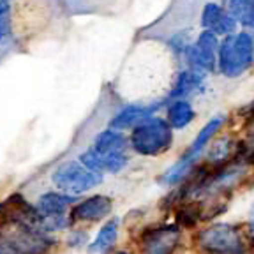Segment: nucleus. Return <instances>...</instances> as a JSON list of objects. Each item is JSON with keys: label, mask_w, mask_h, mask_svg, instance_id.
<instances>
[{"label": "nucleus", "mask_w": 254, "mask_h": 254, "mask_svg": "<svg viewBox=\"0 0 254 254\" xmlns=\"http://www.w3.org/2000/svg\"><path fill=\"white\" fill-rule=\"evenodd\" d=\"M117 237H119V219H110L99 230L94 242L88 246L92 253H106L115 246Z\"/></svg>", "instance_id": "nucleus-14"}, {"label": "nucleus", "mask_w": 254, "mask_h": 254, "mask_svg": "<svg viewBox=\"0 0 254 254\" xmlns=\"http://www.w3.org/2000/svg\"><path fill=\"white\" fill-rule=\"evenodd\" d=\"M251 219H254V205H253V208H251Z\"/></svg>", "instance_id": "nucleus-19"}, {"label": "nucleus", "mask_w": 254, "mask_h": 254, "mask_svg": "<svg viewBox=\"0 0 254 254\" xmlns=\"http://www.w3.org/2000/svg\"><path fill=\"white\" fill-rule=\"evenodd\" d=\"M222 4L235 20L254 28V0H222Z\"/></svg>", "instance_id": "nucleus-16"}, {"label": "nucleus", "mask_w": 254, "mask_h": 254, "mask_svg": "<svg viewBox=\"0 0 254 254\" xmlns=\"http://www.w3.org/2000/svg\"><path fill=\"white\" fill-rule=\"evenodd\" d=\"M203 85V71L196 67H190L187 71H182L175 81L173 90L170 92L171 99H186L187 95L198 92Z\"/></svg>", "instance_id": "nucleus-12"}, {"label": "nucleus", "mask_w": 254, "mask_h": 254, "mask_svg": "<svg viewBox=\"0 0 254 254\" xmlns=\"http://www.w3.org/2000/svg\"><path fill=\"white\" fill-rule=\"evenodd\" d=\"M154 111H157V106H141V104H132L127 106L126 110H122L117 117H113L110 122L111 129L117 131H124V129H132L134 126H138L141 120H145L147 117H150Z\"/></svg>", "instance_id": "nucleus-11"}, {"label": "nucleus", "mask_w": 254, "mask_h": 254, "mask_svg": "<svg viewBox=\"0 0 254 254\" xmlns=\"http://www.w3.org/2000/svg\"><path fill=\"white\" fill-rule=\"evenodd\" d=\"M199 221V210L194 205H184L179 210V222L184 228H192Z\"/></svg>", "instance_id": "nucleus-18"}, {"label": "nucleus", "mask_w": 254, "mask_h": 254, "mask_svg": "<svg viewBox=\"0 0 254 254\" xmlns=\"http://www.w3.org/2000/svg\"><path fill=\"white\" fill-rule=\"evenodd\" d=\"M219 71L228 78L244 74L254 64V30L224 36L217 52Z\"/></svg>", "instance_id": "nucleus-1"}, {"label": "nucleus", "mask_w": 254, "mask_h": 254, "mask_svg": "<svg viewBox=\"0 0 254 254\" xmlns=\"http://www.w3.org/2000/svg\"><path fill=\"white\" fill-rule=\"evenodd\" d=\"M224 124V119L222 117H215V119L208 120V122L203 126V129L198 132L196 139L192 141L189 148L186 150V154H182V157L166 171V173L161 177V182L166 184V186H173V184L182 182L184 179L187 177L192 166H194L196 159L199 157V154L203 152V148L212 141V138L215 136V132L219 131Z\"/></svg>", "instance_id": "nucleus-3"}, {"label": "nucleus", "mask_w": 254, "mask_h": 254, "mask_svg": "<svg viewBox=\"0 0 254 254\" xmlns=\"http://www.w3.org/2000/svg\"><path fill=\"white\" fill-rule=\"evenodd\" d=\"M12 36L11 2L0 0V44H5Z\"/></svg>", "instance_id": "nucleus-17"}, {"label": "nucleus", "mask_w": 254, "mask_h": 254, "mask_svg": "<svg viewBox=\"0 0 254 254\" xmlns=\"http://www.w3.org/2000/svg\"><path fill=\"white\" fill-rule=\"evenodd\" d=\"M182 230L177 224H161L148 226L139 235V249L145 253L166 254L179 246Z\"/></svg>", "instance_id": "nucleus-6"}, {"label": "nucleus", "mask_w": 254, "mask_h": 254, "mask_svg": "<svg viewBox=\"0 0 254 254\" xmlns=\"http://www.w3.org/2000/svg\"><path fill=\"white\" fill-rule=\"evenodd\" d=\"M113 208V201L111 198L103 194H95L92 198H87L83 201H79L78 205L72 208V219L78 221H87V222H95L104 219L106 215L111 214Z\"/></svg>", "instance_id": "nucleus-10"}, {"label": "nucleus", "mask_w": 254, "mask_h": 254, "mask_svg": "<svg viewBox=\"0 0 254 254\" xmlns=\"http://www.w3.org/2000/svg\"><path fill=\"white\" fill-rule=\"evenodd\" d=\"M198 246L206 253H217V254H237L244 253L246 246L237 231V228L231 224H212L198 233Z\"/></svg>", "instance_id": "nucleus-5"}, {"label": "nucleus", "mask_w": 254, "mask_h": 254, "mask_svg": "<svg viewBox=\"0 0 254 254\" xmlns=\"http://www.w3.org/2000/svg\"><path fill=\"white\" fill-rule=\"evenodd\" d=\"M52 180L60 190L76 196L101 184L103 177L87 168L81 161H67L53 171Z\"/></svg>", "instance_id": "nucleus-4"}, {"label": "nucleus", "mask_w": 254, "mask_h": 254, "mask_svg": "<svg viewBox=\"0 0 254 254\" xmlns=\"http://www.w3.org/2000/svg\"><path fill=\"white\" fill-rule=\"evenodd\" d=\"M127 147V138L117 129H106L101 134L95 136L94 139V148L101 152H124Z\"/></svg>", "instance_id": "nucleus-15"}, {"label": "nucleus", "mask_w": 254, "mask_h": 254, "mask_svg": "<svg viewBox=\"0 0 254 254\" xmlns=\"http://www.w3.org/2000/svg\"><path fill=\"white\" fill-rule=\"evenodd\" d=\"M196 113L187 99H173L168 106L166 120L171 126V129H184L194 120Z\"/></svg>", "instance_id": "nucleus-13"}, {"label": "nucleus", "mask_w": 254, "mask_h": 254, "mask_svg": "<svg viewBox=\"0 0 254 254\" xmlns=\"http://www.w3.org/2000/svg\"><path fill=\"white\" fill-rule=\"evenodd\" d=\"M173 131L168 120L159 117H147L132 127L129 145L141 155H161L171 147Z\"/></svg>", "instance_id": "nucleus-2"}, {"label": "nucleus", "mask_w": 254, "mask_h": 254, "mask_svg": "<svg viewBox=\"0 0 254 254\" xmlns=\"http://www.w3.org/2000/svg\"><path fill=\"white\" fill-rule=\"evenodd\" d=\"M201 25L205 30L212 32L215 36H230L237 32L238 21L230 14L224 5L206 4L201 12Z\"/></svg>", "instance_id": "nucleus-9"}, {"label": "nucleus", "mask_w": 254, "mask_h": 254, "mask_svg": "<svg viewBox=\"0 0 254 254\" xmlns=\"http://www.w3.org/2000/svg\"><path fill=\"white\" fill-rule=\"evenodd\" d=\"M217 36L208 30H203L198 36V39L192 44H189L186 57L190 67H196L199 71H214L215 64H217Z\"/></svg>", "instance_id": "nucleus-7"}, {"label": "nucleus", "mask_w": 254, "mask_h": 254, "mask_svg": "<svg viewBox=\"0 0 254 254\" xmlns=\"http://www.w3.org/2000/svg\"><path fill=\"white\" fill-rule=\"evenodd\" d=\"M79 161L95 173H119L129 157L124 152H101L92 147L79 155Z\"/></svg>", "instance_id": "nucleus-8"}]
</instances>
